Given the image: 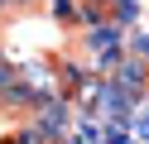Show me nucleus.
<instances>
[{
  "label": "nucleus",
  "mask_w": 149,
  "mask_h": 144,
  "mask_svg": "<svg viewBox=\"0 0 149 144\" xmlns=\"http://www.w3.org/2000/svg\"><path fill=\"white\" fill-rule=\"evenodd\" d=\"M130 130H135V139H149V101H139L135 120H130Z\"/></svg>",
  "instance_id": "4"
},
{
  "label": "nucleus",
  "mask_w": 149,
  "mask_h": 144,
  "mask_svg": "<svg viewBox=\"0 0 149 144\" xmlns=\"http://www.w3.org/2000/svg\"><path fill=\"white\" fill-rule=\"evenodd\" d=\"M135 106H139V91H130L125 82L116 77H101V91H96V115L111 125H130L135 120Z\"/></svg>",
  "instance_id": "1"
},
{
  "label": "nucleus",
  "mask_w": 149,
  "mask_h": 144,
  "mask_svg": "<svg viewBox=\"0 0 149 144\" xmlns=\"http://www.w3.org/2000/svg\"><path fill=\"white\" fill-rule=\"evenodd\" d=\"M68 125H72V106L63 101V96H48V101L34 111V139H39V144L43 139H58Z\"/></svg>",
  "instance_id": "2"
},
{
  "label": "nucleus",
  "mask_w": 149,
  "mask_h": 144,
  "mask_svg": "<svg viewBox=\"0 0 149 144\" xmlns=\"http://www.w3.org/2000/svg\"><path fill=\"white\" fill-rule=\"evenodd\" d=\"M15 77H19V67H15V63H10V58H0V91H5V86H10V82H15Z\"/></svg>",
  "instance_id": "5"
},
{
  "label": "nucleus",
  "mask_w": 149,
  "mask_h": 144,
  "mask_svg": "<svg viewBox=\"0 0 149 144\" xmlns=\"http://www.w3.org/2000/svg\"><path fill=\"white\" fill-rule=\"evenodd\" d=\"M5 5H15V0H0V10H5Z\"/></svg>",
  "instance_id": "6"
},
{
  "label": "nucleus",
  "mask_w": 149,
  "mask_h": 144,
  "mask_svg": "<svg viewBox=\"0 0 149 144\" xmlns=\"http://www.w3.org/2000/svg\"><path fill=\"white\" fill-rule=\"evenodd\" d=\"M111 19L125 24V29H135L139 24V0H111Z\"/></svg>",
  "instance_id": "3"
}]
</instances>
